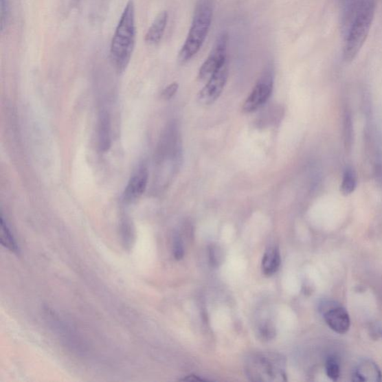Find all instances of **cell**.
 Wrapping results in <instances>:
<instances>
[{
  "mask_svg": "<svg viewBox=\"0 0 382 382\" xmlns=\"http://www.w3.org/2000/svg\"><path fill=\"white\" fill-rule=\"evenodd\" d=\"M135 40V8L133 0H129L111 43V58L117 72L123 73L127 68L133 54Z\"/></svg>",
  "mask_w": 382,
  "mask_h": 382,
  "instance_id": "6da1fadb",
  "label": "cell"
},
{
  "mask_svg": "<svg viewBox=\"0 0 382 382\" xmlns=\"http://www.w3.org/2000/svg\"><path fill=\"white\" fill-rule=\"evenodd\" d=\"M375 10V0H361L356 8L346 32L343 53L345 62L352 63L359 54L368 38Z\"/></svg>",
  "mask_w": 382,
  "mask_h": 382,
  "instance_id": "7a4b0ae2",
  "label": "cell"
},
{
  "mask_svg": "<svg viewBox=\"0 0 382 382\" xmlns=\"http://www.w3.org/2000/svg\"><path fill=\"white\" fill-rule=\"evenodd\" d=\"M214 5V0H198L187 38L179 54L181 64L189 62L203 47L211 28Z\"/></svg>",
  "mask_w": 382,
  "mask_h": 382,
  "instance_id": "3957f363",
  "label": "cell"
},
{
  "mask_svg": "<svg viewBox=\"0 0 382 382\" xmlns=\"http://www.w3.org/2000/svg\"><path fill=\"white\" fill-rule=\"evenodd\" d=\"M283 359L276 354H258L248 360L246 371L251 381H286Z\"/></svg>",
  "mask_w": 382,
  "mask_h": 382,
  "instance_id": "277c9868",
  "label": "cell"
},
{
  "mask_svg": "<svg viewBox=\"0 0 382 382\" xmlns=\"http://www.w3.org/2000/svg\"><path fill=\"white\" fill-rule=\"evenodd\" d=\"M274 83V74L271 65H268L265 71L260 76L253 91L246 100L243 106V111L251 113L262 107L270 99L273 93Z\"/></svg>",
  "mask_w": 382,
  "mask_h": 382,
  "instance_id": "5b68a950",
  "label": "cell"
},
{
  "mask_svg": "<svg viewBox=\"0 0 382 382\" xmlns=\"http://www.w3.org/2000/svg\"><path fill=\"white\" fill-rule=\"evenodd\" d=\"M228 43L229 34L225 32L220 34L211 53L199 69L198 76L199 80L207 81L214 74L227 63Z\"/></svg>",
  "mask_w": 382,
  "mask_h": 382,
  "instance_id": "8992f818",
  "label": "cell"
},
{
  "mask_svg": "<svg viewBox=\"0 0 382 382\" xmlns=\"http://www.w3.org/2000/svg\"><path fill=\"white\" fill-rule=\"evenodd\" d=\"M229 76L227 63L222 66L207 81L204 88L198 94V101L203 105H211L220 98Z\"/></svg>",
  "mask_w": 382,
  "mask_h": 382,
  "instance_id": "52a82bcc",
  "label": "cell"
},
{
  "mask_svg": "<svg viewBox=\"0 0 382 382\" xmlns=\"http://www.w3.org/2000/svg\"><path fill=\"white\" fill-rule=\"evenodd\" d=\"M148 170L144 166L138 168L130 178L126 187L124 199L127 203H131L140 198L146 189L148 184Z\"/></svg>",
  "mask_w": 382,
  "mask_h": 382,
  "instance_id": "ba28073f",
  "label": "cell"
},
{
  "mask_svg": "<svg viewBox=\"0 0 382 382\" xmlns=\"http://www.w3.org/2000/svg\"><path fill=\"white\" fill-rule=\"evenodd\" d=\"M328 326L338 334H345L350 327V319L346 309L337 307L330 309L325 314Z\"/></svg>",
  "mask_w": 382,
  "mask_h": 382,
  "instance_id": "9c48e42d",
  "label": "cell"
},
{
  "mask_svg": "<svg viewBox=\"0 0 382 382\" xmlns=\"http://www.w3.org/2000/svg\"><path fill=\"white\" fill-rule=\"evenodd\" d=\"M168 22L167 11L160 12L155 17L145 36V41L150 45H157L161 42Z\"/></svg>",
  "mask_w": 382,
  "mask_h": 382,
  "instance_id": "30bf717a",
  "label": "cell"
},
{
  "mask_svg": "<svg viewBox=\"0 0 382 382\" xmlns=\"http://www.w3.org/2000/svg\"><path fill=\"white\" fill-rule=\"evenodd\" d=\"M281 265V256L279 249L276 247L269 249L262 260V271L265 276H271L274 275Z\"/></svg>",
  "mask_w": 382,
  "mask_h": 382,
  "instance_id": "8fae6325",
  "label": "cell"
},
{
  "mask_svg": "<svg viewBox=\"0 0 382 382\" xmlns=\"http://www.w3.org/2000/svg\"><path fill=\"white\" fill-rule=\"evenodd\" d=\"M110 121L107 115H102L100 126L99 137L101 150L107 151L111 145Z\"/></svg>",
  "mask_w": 382,
  "mask_h": 382,
  "instance_id": "7c38bea8",
  "label": "cell"
},
{
  "mask_svg": "<svg viewBox=\"0 0 382 382\" xmlns=\"http://www.w3.org/2000/svg\"><path fill=\"white\" fill-rule=\"evenodd\" d=\"M344 139L347 151H350L353 142V124L350 112L346 111L344 115Z\"/></svg>",
  "mask_w": 382,
  "mask_h": 382,
  "instance_id": "4fadbf2b",
  "label": "cell"
},
{
  "mask_svg": "<svg viewBox=\"0 0 382 382\" xmlns=\"http://www.w3.org/2000/svg\"><path fill=\"white\" fill-rule=\"evenodd\" d=\"M357 186V178L355 171L349 168L346 169L341 186V192L344 195H350L353 193Z\"/></svg>",
  "mask_w": 382,
  "mask_h": 382,
  "instance_id": "5bb4252c",
  "label": "cell"
},
{
  "mask_svg": "<svg viewBox=\"0 0 382 382\" xmlns=\"http://www.w3.org/2000/svg\"><path fill=\"white\" fill-rule=\"evenodd\" d=\"M1 244L8 250L13 251V253H19V249L17 247L13 234L10 229H8L3 216H1Z\"/></svg>",
  "mask_w": 382,
  "mask_h": 382,
  "instance_id": "9a60e30c",
  "label": "cell"
},
{
  "mask_svg": "<svg viewBox=\"0 0 382 382\" xmlns=\"http://www.w3.org/2000/svg\"><path fill=\"white\" fill-rule=\"evenodd\" d=\"M10 8L8 0H0V28L3 33L10 21Z\"/></svg>",
  "mask_w": 382,
  "mask_h": 382,
  "instance_id": "2e32d148",
  "label": "cell"
},
{
  "mask_svg": "<svg viewBox=\"0 0 382 382\" xmlns=\"http://www.w3.org/2000/svg\"><path fill=\"white\" fill-rule=\"evenodd\" d=\"M326 373L328 378L337 381L340 377V367L333 359H330L326 363Z\"/></svg>",
  "mask_w": 382,
  "mask_h": 382,
  "instance_id": "e0dca14e",
  "label": "cell"
},
{
  "mask_svg": "<svg viewBox=\"0 0 382 382\" xmlns=\"http://www.w3.org/2000/svg\"><path fill=\"white\" fill-rule=\"evenodd\" d=\"M179 89V85L177 82L169 85L164 89L161 93L162 98L164 100H170L175 95Z\"/></svg>",
  "mask_w": 382,
  "mask_h": 382,
  "instance_id": "ac0fdd59",
  "label": "cell"
},
{
  "mask_svg": "<svg viewBox=\"0 0 382 382\" xmlns=\"http://www.w3.org/2000/svg\"><path fill=\"white\" fill-rule=\"evenodd\" d=\"M173 253H175V256L178 260L183 258V245H182V243L179 237L175 238V244H173Z\"/></svg>",
  "mask_w": 382,
  "mask_h": 382,
  "instance_id": "d6986e66",
  "label": "cell"
},
{
  "mask_svg": "<svg viewBox=\"0 0 382 382\" xmlns=\"http://www.w3.org/2000/svg\"><path fill=\"white\" fill-rule=\"evenodd\" d=\"M260 335L266 340L271 339L274 335V329L272 326L265 324L260 327Z\"/></svg>",
  "mask_w": 382,
  "mask_h": 382,
  "instance_id": "ffe728a7",
  "label": "cell"
}]
</instances>
